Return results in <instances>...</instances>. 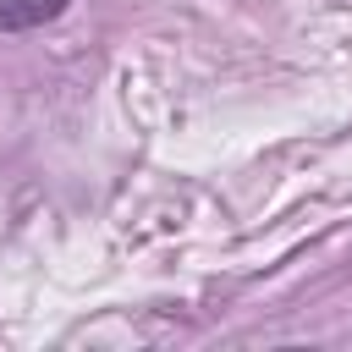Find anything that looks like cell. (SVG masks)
Returning <instances> with one entry per match:
<instances>
[{"instance_id":"obj_1","label":"cell","mask_w":352,"mask_h":352,"mask_svg":"<svg viewBox=\"0 0 352 352\" xmlns=\"http://www.w3.org/2000/svg\"><path fill=\"white\" fill-rule=\"evenodd\" d=\"M72 0H0V38L6 33H33L44 22H55Z\"/></svg>"}]
</instances>
